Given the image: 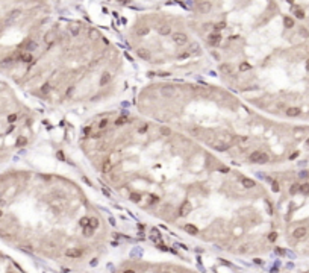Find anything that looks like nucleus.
Here are the masks:
<instances>
[{"label":"nucleus","instance_id":"f257e3e1","mask_svg":"<svg viewBox=\"0 0 309 273\" xmlns=\"http://www.w3.org/2000/svg\"><path fill=\"white\" fill-rule=\"evenodd\" d=\"M270 161V157L268 153L262 152V150H255L250 153V162H255V164H267Z\"/></svg>","mask_w":309,"mask_h":273},{"label":"nucleus","instance_id":"f03ea898","mask_svg":"<svg viewBox=\"0 0 309 273\" xmlns=\"http://www.w3.org/2000/svg\"><path fill=\"white\" fill-rule=\"evenodd\" d=\"M36 47H38V44H36V41H33V40H26V41H23V43L20 44V49H21L23 52H29V53H32V52H33Z\"/></svg>","mask_w":309,"mask_h":273},{"label":"nucleus","instance_id":"7ed1b4c3","mask_svg":"<svg viewBox=\"0 0 309 273\" xmlns=\"http://www.w3.org/2000/svg\"><path fill=\"white\" fill-rule=\"evenodd\" d=\"M161 94H162L164 97H167V99H171V97H176V96H177V90H176L174 87H171V85H168V87H162V88H161Z\"/></svg>","mask_w":309,"mask_h":273},{"label":"nucleus","instance_id":"20e7f679","mask_svg":"<svg viewBox=\"0 0 309 273\" xmlns=\"http://www.w3.org/2000/svg\"><path fill=\"white\" fill-rule=\"evenodd\" d=\"M173 41H174V44L185 46L188 43V36L184 32H176V33H173Z\"/></svg>","mask_w":309,"mask_h":273},{"label":"nucleus","instance_id":"39448f33","mask_svg":"<svg viewBox=\"0 0 309 273\" xmlns=\"http://www.w3.org/2000/svg\"><path fill=\"white\" fill-rule=\"evenodd\" d=\"M191 210H192L191 202H189V200H184L182 205H180V208H179V215L185 217V215H188V214L191 213Z\"/></svg>","mask_w":309,"mask_h":273},{"label":"nucleus","instance_id":"423d86ee","mask_svg":"<svg viewBox=\"0 0 309 273\" xmlns=\"http://www.w3.org/2000/svg\"><path fill=\"white\" fill-rule=\"evenodd\" d=\"M308 235V229L305 226H300V228H295L294 232H292V237L295 240H303L305 237Z\"/></svg>","mask_w":309,"mask_h":273},{"label":"nucleus","instance_id":"0eeeda50","mask_svg":"<svg viewBox=\"0 0 309 273\" xmlns=\"http://www.w3.org/2000/svg\"><path fill=\"white\" fill-rule=\"evenodd\" d=\"M211 146L214 147V149H217L218 152H224L226 149H229L230 146L229 144H226L224 141H221V140H215V141H212L211 143Z\"/></svg>","mask_w":309,"mask_h":273},{"label":"nucleus","instance_id":"6e6552de","mask_svg":"<svg viewBox=\"0 0 309 273\" xmlns=\"http://www.w3.org/2000/svg\"><path fill=\"white\" fill-rule=\"evenodd\" d=\"M82 253H83V250L79 249V248H70V249L65 252V255H67L68 258H79V256H82Z\"/></svg>","mask_w":309,"mask_h":273},{"label":"nucleus","instance_id":"1a4fd4ad","mask_svg":"<svg viewBox=\"0 0 309 273\" xmlns=\"http://www.w3.org/2000/svg\"><path fill=\"white\" fill-rule=\"evenodd\" d=\"M220 41H221V35L220 33H211L209 38H208V43L211 46H218V44H220Z\"/></svg>","mask_w":309,"mask_h":273},{"label":"nucleus","instance_id":"9d476101","mask_svg":"<svg viewBox=\"0 0 309 273\" xmlns=\"http://www.w3.org/2000/svg\"><path fill=\"white\" fill-rule=\"evenodd\" d=\"M211 9H212V3L211 2H202L199 5V11L203 12V14H208V12H211Z\"/></svg>","mask_w":309,"mask_h":273},{"label":"nucleus","instance_id":"9b49d317","mask_svg":"<svg viewBox=\"0 0 309 273\" xmlns=\"http://www.w3.org/2000/svg\"><path fill=\"white\" fill-rule=\"evenodd\" d=\"M241 185L244 187V188H253L256 184H255V181L253 179H250V178H241Z\"/></svg>","mask_w":309,"mask_h":273},{"label":"nucleus","instance_id":"f8f14e48","mask_svg":"<svg viewBox=\"0 0 309 273\" xmlns=\"http://www.w3.org/2000/svg\"><path fill=\"white\" fill-rule=\"evenodd\" d=\"M18 61L20 62H24V64H29V62L33 61V56H32V53H29V52H23Z\"/></svg>","mask_w":309,"mask_h":273},{"label":"nucleus","instance_id":"ddd939ff","mask_svg":"<svg viewBox=\"0 0 309 273\" xmlns=\"http://www.w3.org/2000/svg\"><path fill=\"white\" fill-rule=\"evenodd\" d=\"M285 112H287L288 117H299L302 111H300V108H297V106H291V108H288Z\"/></svg>","mask_w":309,"mask_h":273},{"label":"nucleus","instance_id":"4468645a","mask_svg":"<svg viewBox=\"0 0 309 273\" xmlns=\"http://www.w3.org/2000/svg\"><path fill=\"white\" fill-rule=\"evenodd\" d=\"M111 170H112V162L109 159H105L102 164V172L103 173H111Z\"/></svg>","mask_w":309,"mask_h":273},{"label":"nucleus","instance_id":"2eb2a0df","mask_svg":"<svg viewBox=\"0 0 309 273\" xmlns=\"http://www.w3.org/2000/svg\"><path fill=\"white\" fill-rule=\"evenodd\" d=\"M138 56H139L141 59H144V61H149V59H150V52L146 50V49H139V50H138Z\"/></svg>","mask_w":309,"mask_h":273},{"label":"nucleus","instance_id":"dca6fc26","mask_svg":"<svg viewBox=\"0 0 309 273\" xmlns=\"http://www.w3.org/2000/svg\"><path fill=\"white\" fill-rule=\"evenodd\" d=\"M185 231L188 234H191V235H197V234H199V229L194 225H185Z\"/></svg>","mask_w":309,"mask_h":273},{"label":"nucleus","instance_id":"f3484780","mask_svg":"<svg viewBox=\"0 0 309 273\" xmlns=\"http://www.w3.org/2000/svg\"><path fill=\"white\" fill-rule=\"evenodd\" d=\"M126 123H129V117L127 115H120L118 119L115 120V124H117V126H123Z\"/></svg>","mask_w":309,"mask_h":273},{"label":"nucleus","instance_id":"a211bd4d","mask_svg":"<svg viewBox=\"0 0 309 273\" xmlns=\"http://www.w3.org/2000/svg\"><path fill=\"white\" fill-rule=\"evenodd\" d=\"M109 81H111V74H109V73H103V74H102V77H100V85H102V87H105Z\"/></svg>","mask_w":309,"mask_h":273},{"label":"nucleus","instance_id":"6ab92c4d","mask_svg":"<svg viewBox=\"0 0 309 273\" xmlns=\"http://www.w3.org/2000/svg\"><path fill=\"white\" fill-rule=\"evenodd\" d=\"M68 32H70V35L77 36V35L81 33V28H79V26H70V28H68Z\"/></svg>","mask_w":309,"mask_h":273},{"label":"nucleus","instance_id":"aec40b11","mask_svg":"<svg viewBox=\"0 0 309 273\" xmlns=\"http://www.w3.org/2000/svg\"><path fill=\"white\" fill-rule=\"evenodd\" d=\"M21 15V9H12L11 12H9V18L11 20H15V18H18Z\"/></svg>","mask_w":309,"mask_h":273},{"label":"nucleus","instance_id":"412c9836","mask_svg":"<svg viewBox=\"0 0 309 273\" xmlns=\"http://www.w3.org/2000/svg\"><path fill=\"white\" fill-rule=\"evenodd\" d=\"M283 24H285V28L291 29V28H294V20L291 17H285L283 18Z\"/></svg>","mask_w":309,"mask_h":273},{"label":"nucleus","instance_id":"4be33fe9","mask_svg":"<svg viewBox=\"0 0 309 273\" xmlns=\"http://www.w3.org/2000/svg\"><path fill=\"white\" fill-rule=\"evenodd\" d=\"M53 40H55V32H47L46 36H44V41L49 43V44H52V43H53Z\"/></svg>","mask_w":309,"mask_h":273},{"label":"nucleus","instance_id":"5701e85b","mask_svg":"<svg viewBox=\"0 0 309 273\" xmlns=\"http://www.w3.org/2000/svg\"><path fill=\"white\" fill-rule=\"evenodd\" d=\"M94 231H96L94 228H91V226L88 225V226H85V228H83V235H85V237H91L93 234H94Z\"/></svg>","mask_w":309,"mask_h":273},{"label":"nucleus","instance_id":"b1692460","mask_svg":"<svg viewBox=\"0 0 309 273\" xmlns=\"http://www.w3.org/2000/svg\"><path fill=\"white\" fill-rule=\"evenodd\" d=\"M299 193H302V194H309V184H308V182H305V184H300Z\"/></svg>","mask_w":309,"mask_h":273},{"label":"nucleus","instance_id":"393cba45","mask_svg":"<svg viewBox=\"0 0 309 273\" xmlns=\"http://www.w3.org/2000/svg\"><path fill=\"white\" fill-rule=\"evenodd\" d=\"M129 199H131L132 202H135V203H138V202L141 200V194H138V193H131V194H129Z\"/></svg>","mask_w":309,"mask_h":273},{"label":"nucleus","instance_id":"a878e982","mask_svg":"<svg viewBox=\"0 0 309 273\" xmlns=\"http://www.w3.org/2000/svg\"><path fill=\"white\" fill-rule=\"evenodd\" d=\"M220 70H221L223 73H226V74H227V73L230 74V73H232V66H230V64H227V66H226V64H221V66H220Z\"/></svg>","mask_w":309,"mask_h":273},{"label":"nucleus","instance_id":"bb28decb","mask_svg":"<svg viewBox=\"0 0 309 273\" xmlns=\"http://www.w3.org/2000/svg\"><path fill=\"white\" fill-rule=\"evenodd\" d=\"M226 28V23L224 21H221V23H217V24H214V32H220V31H223Z\"/></svg>","mask_w":309,"mask_h":273},{"label":"nucleus","instance_id":"cd10ccee","mask_svg":"<svg viewBox=\"0 0 309 273\" xmlns=\"http://www.w3.org/2000/svg\"><path fill=\"white\" fill-rule=\"evenodd\" d=\"M170 31H171L170 26H167V24H164V26H161V28H159V33L161 35H168Z\"/></svg>","mask_w":309,"mask_h":273},{"label":"nucleus","instance_id":"c85d7f7f","mask_svg":"<svg viewBox=\"0 0 309 273\" xmlns=\"http://www.w3.org/2000/svg\"><path fill=\"white\" fill-rule=\"evenodd\" d=\"M89 226L97 229L99 228V218L97 217H89Z\"/></svg>","mask_w":309,"mask_h":273},{"label":"nucleus","instance_id":"c756f323","mask_svg":"<svg viewBox=\"0 0 309 273\" xmlns=\"http://www.w3.org/2000/svg\"><path fill=\"white\" fill-rule=\"evenodd\" d=\"M188 131H189V134L196 135V137H200L202 135V129H199V127H189Z\"/></svg>","mask_w":309,"mask_h":273},{"label":"nucleus","instance_id":"7c9ffc66","mask_svg":"<svg viewBox=\"0 0 309 273\" xmlns=\"http://www.w3.org/2000/svg\"><path fill=\"white\" fill-rule=\"evenodd\" d=\"M252 68V66L249 62H242V64H239V71H249Z\"/></svg>","mask_w":309,"mask_h":273},{"label":"nucleus","instance_id":"2f4dec72","mask_svg":"<svg viewBox=\"0 0 309 273\" xmlns=\"http://www.w3.org/2000/svg\"><path fill=\"white\" fill-rule=\"evenodd\" d=\"M159 132H161L164 137H167V135H170V134H171L170 127H167V126H161V127H159Z\"/></svg>","mask_w":309,"mask_h":273},{"label":"nucleus","instance_id":"473e14b6","mask_svg":"<svg viewBox=\"0 0 309 273\" xmlns=\"http://www.w3.org/2000/svg\"><path fill=\"white\" fill-rule=\"evenodd\" d=\"M299 33H300V36H303V38H309V31L306 29V28H300L299 29Z\"/></svg>","mask_w":309,"mask_h":273},{"label":"nucleus","instance_id":"72a5a7b5","mask_svg":"<svg viewBox=\"0 0 309 273\" xmlns=\"http://www.w3.org/2000/svg\"><path fill=\"white\" fill-rule=\"evenodd\" d=\"M299 188H300V184H292V185H291V188H289V193H291V194L299 193Z\"/></svg>","mask_w":309,"mask_h":273},{"label":"nucleus","instance_id":"f704fd0d","mask_svg":"<svg viewBox=\"0 0 309 273\" xmlns=\"http://www.w3.org/2000/svg\"><path fill=\"white\" fill-rule=\"evenodd\" d=\"M79 223H81V226H82V228L88 226V225H89V217H82Z\"/></svg>","mask_w":309,"mask_h":273},{"label":"nucleus","instance_id":"c9c22d12","mask_svg":"<svg viewBox=\"0 0 309 273\" xmlns=\"http://www.w3.org/2000/svg\"><path fill=\"white\" fill-rule=\"evenodd\" d=\"M26 143H28V140H26L24 137H20V138L17 140V143H15V144H17V147H20V146H24Z\"/></svg>","mask_w":309,"mask_h":273},{"label":"nucleus","instance_id":"e433bc0d","mask_svg":"<svg viewBox=\"0 0 309 273\" xmlns=\"http://www.w3.org/2000/svg\"><path fill=\"white\" fill-rule=\"evenodd\" d=\"M41 93H43V94H49V93H50V85H49V84H44V85L41 87Z\"/></svg>","mask_w":309,"mask_h":273},{"label":"nucleus","instance_id":"4c0bfd02","mask_svg":"<svg viewBox=\"0 0 309 273\" xmlns=\"http://www.w3.org/2000/svg\"><path fill=\"white\" fill-rule=\"evenodd\" d=\"M108 124H109V120H108V119H103V120L99 123V127H100V129H105Z\"/></svg>","mask_w":309,"mask_h":273},{"label":"nucleus","instance_id":"58836bf2","mask_svg":"<svg viewBox=\"0 0 309 273\" xmlns=\"http://www.w3.org/2000/svg\"><path fill=\"white\" fill-rule=\"evenodd\" d=\"M294 15L297 17V18H305V12H303L302 9H297V11L294 12Z\"/></svg>","mask_w":309,"mask_h":273},{"label":"nucleus","instance_id":"ea45409f","mask_svg":"<svg viewBox=\"0 0 309 273\" xmlns=\"http://www.w3.org/2000/svg\"><path fill=\"white\" fill-rule=\"evenodd\" d=\"M271 190H273L274 193H277V191L280 190V187H279V182H276V181L273 182V184H271Z\"/></svg>","mask_w":309,"mask_h":273},{"label":"nucleus","instance_id":"a19ab883","mask_svg":"<svg viewBox=\"0 0 309 273\" xmlns=\"http://www.w3.org/2000/svg\"><path fill=\"white\" fill-rule=\"evenodd\" d=\"M156 202H159V197H158V196H150V199H149V203H150V205L156 203Z\"/></svg>","mask_w":309,"mask_h":273},{"label":"nucleus","instance_id":"79ce46f5","mask_svg":"<svg viewBox=\"0 0 309 273\" xmlns=\"http://www.w3.org/2000/svg\"><path fill=\"white\" fill-rule=\"evenodd\" d=\"M17 120V114H11V115H8V122L9 123H14Z\"/></svg>","mask_w":309,"mask_h":273},{"label":"nucleus","instance_id":"37998d69","mask_svg":"<svg viewBox=\"0 0 309 273\" xmlns=\"http://www.w3.org/2000/svg\"><path fill=\"white\" fill-rule=\"evenodd\" d=\"M276 238H277V234H276V232H270L268 240H270V241H276Z\"/></svg>","mask_w":309,"mask_h":273},{"label":"nucleus","instance_id":"c03bdc74","mask_svg":"<svg viewBox=\"0 0 309 273\" xmlns=\"http://www.w3.org/2000/svg\"><path fill=\"white\" fill-rule=\"evenodd\" d=\"M108 149V144H105V143H100L99 144V150H106Z\"/></svg>","mask_w":309,"mask_h":273},{"label":"nucleus","instance_id":"a18cd8bd","mask_svg":"<svg viewBox=\"0 0 309 273\" xmlns=\"http://www.w3.org/2000/svg\"><path fill=\"white\" fill-rule=\"evenodd\" d=\"M56 157H58V158H59V159H61V161H65V157H64V153H62V152H61V150H59V152H58V153H56Z\"/></svg>","mask_w":309,"mask_h":273},{"label":"nucleus","instance_id":"49530a36","mask_svg":"<svg viewBox=\"0 0 309 273\" xmlns=\"http://www.w3.org/2000/svg\"><path fill=\"white\" fill-rule=\"evenodd\" d=\"M189 55H191V52H186V53H182V55L179 56V59H186Z\"/></svg>","mask_w":309,"mask_h":273},{"label":"nucleus","instance_id":"de8ad7c7","mask_svg":"<svg viewBox=\"0 0 309 273\" xmlns=\"http://www.w3.org/2000/svg\"><path fill=\"white\" fill-rule=\"evenodd\" d=\"M89 132H91V126H86V127L83 129V134H85V135H89Z\"/></svg>","mask_w":309,"mask_h":273},{"label":"nucleus","instance_id":"09e8293b","mask_svg":"<svg viewBox=\"0 0 309 273\" xmlns=\"http://www.w3.org/2000/svg\"><path fill=\"white\" fill-rule=\"evenodd\" d=\"M149 29H138V35H146Z\"/></svg>","mask_w":309,"mask_h":273},{"label":"nucleus","instance_id":"8fccbe9b","mask_svg":"<svg viewBox=\"0 0 309 273\" xmlns=\"http://www.w3.org/2000/svg\"><path fill=\"white\" fill-rule=\"evenodd\" d=\"M146 131H147V124H146V126H141V127H139V134H143V132H146Z\"/></svg>","mask_w":309,"mask_h":273},{"label":"nucleus","instance_id":"3c124183","mask_svg":"<svg viewBox=\"0 0 309 273\" xmlns=\"http://www.w3.org/2000/svg\"><path fill=\"white\" fill-rule=\"evenodd\" d=\"M89 36H91V38H96V36H97V32H96V31H89Z\"/></svg>","mask_w":309,"mask_h":273},{"label":"nucleus","instance_id":"603ef678","mask_svg":"<svg viewBox=\"0 0 309 273\" xmlns=\"http://www.w3.org/2000/svg\"><path fill=\"white\" fill-rule=\"evenodd\" d=\"M209 28H211V24H209V23H206V24L203 26V31H208Z\"/></svg>","mask_w":309,"mask_h":273},{"label":"nucleus","instance_id":"864d4df0","mask_svg":"<svg viewBox=\"0 0 309 273\" xmlns=\"http://www.w3.org/2000/svg\"><path fill=\"white\" fill-rule=\"evenodd\" d=\"M159 76H161V77H167V76H170V73H164V71H162V73H159Z\"/></svg>","mask_w":309,"mask_h":273},{"label":"nucleus","instance_id":"5fc2aeb1","mask_svg":"<svg viewBox=\"0 0 309 273\" xmlns=\"http://www.w3.org/2000/svg\"><path fill=\"white\" fill-rule=\"evenodd\" d=\"M71 93H73V87H71V88H68V90H67V96H70V94H71Z\"/></svg>","mask_w":309,"mask_h":273},{"label":"nucleus","instance_id":"6e6d98bb","mask_svg":"<svg viewBox=\"0 0 309 273\" xmlns=\"http://www.w3.org/2000/svg\"><path fill=\"white\" fill-rule=\"evenodd\" d=\"M123 273H135V270H124Z\"/></svg>","mask_w":309,"mask_h":273},{"label":"nucleus","instance_id":"4d7b16f0","mask_svg":"<svg viewBox=\"0 0 309 273\" xmlns=\"http://www.w3.org/2000/svg\"><path fill=\"white\" fill-rule=\"evenodd\" d=\"M118 2H121V3H129L131 0H118Z\"/></svg>","mask_w":309,"mask_h":273},{"label":"nucleus","instance_id":"13d9d810","mask_svg":"<svg viewBox=\"0 0 309 273\" xmlns=\"http://www.w3.org/2000/svg\"><path fill=\"white\" fill-rule=\"evenodd\" d=\"M2 215H3V213H2V210H0V217H2Z\"/></svg>","mask_w":309,"mask_h":273},{"label":"nucleus","instance_id":"bf43d9fd","mask_svg":"<svg viewBox=\"0 0 309 273\" xmlns=\"http://www.w3.org/2000/svg\"><path fill=\"white\" fill-rule=\"evenodd\" d=\"M288 2H289V3H292V2H294V0H288Z\"/></svg>","mask_w":309,"mask_h":273},{"label":"nucleus","instance_id":"052dcab7","mask_svg":"<svg viewBox=\"0 0 309 273\" xmlns=\"http://www.w3.org/2000/svg\"><path fill=\"white\" fill-rule=\"evenodd\" d=\"M165 273H170V272H165Z\"/></svg>","mask_w":309,"mask_h":273}]
</instances>
